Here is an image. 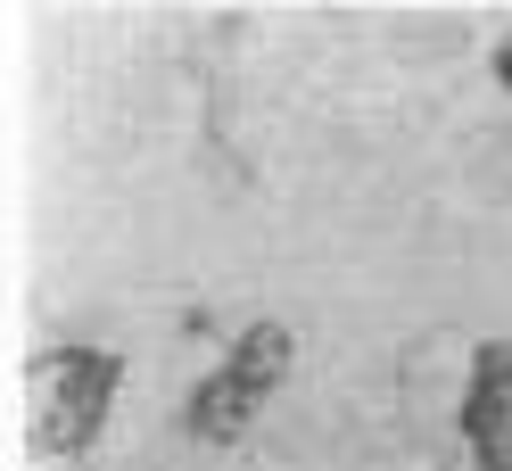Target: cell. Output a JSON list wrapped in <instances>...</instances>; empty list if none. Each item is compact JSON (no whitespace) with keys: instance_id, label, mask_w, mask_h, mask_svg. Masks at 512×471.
<instances>
[{"instance_id":"4","label":"cell","mask_w":512,"mask_h":471,"mask_svg":"<svg viewBox=\"0 0 512 471\" xmlns=\"http://www.w3.org/2000/svg\"><path fill=\"white\" fill-rule=\"evenodd\" d=\"M488 75H496V91L512 100V25H504V34H496V50H488Z\"/></svg>"},{"instance_id":"3","label":"cell","mask_w":512,"mask_h":471,"mask_svg":"<svg viewBox=\"0 0 512 471\" xmlns=\"http://www.w3.org/2000/svg\"><path fill=\"white\" fill-rule=\"evenodd\" d=\"M455 430H463L471 471H512V331H504V339H479V348H471Z\"/></svg>"},{"instance_id":"1","label":"cell","mask_w":512,"mask_h":471,"mask_svg":"<svg viewBox=\"0 0 512 471\" xmlns=\"http://www.w3.org/2000/svg\"><path fill=\"white\" fill-rule=\"evenodd\" d=\"M124 397V356L100 339H50L25 356V447L42 463H75L108 438V414Z\"/></svg>"},{"instance_id":"2","label":"cell","mask_w":512,"mask_h":471,"mask_svg":"<svg viewBox=\"0 0 512 471\" xmlns=\"http://www.w3.org/2000/svg\"><path fill=\"white\" fill-rule=\"evenodd\" d=\"M298 372V331L281 314H256L223 339V356L182 389V438L190 447H240V438L273 414V397Z\"/></svg>"}]
</instances>
